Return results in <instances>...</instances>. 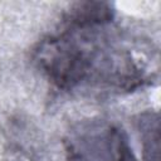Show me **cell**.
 <instances>
[{"label":"cell","instance_id":"obj_3","mask_svg":"<svg viewBox=\"0 0 161 161\" xmlns=\"http://www.w3.org/2000/svg\"><path fill=\"white\" fill-rule=\"evenodd\" d=\"M140 132L142 133L145 161H158V119L157 114L147 113L140 119Z\"/></svg>","mask_w":161,"mask_h":161},{"label":"cell","instance_id":"obj_1","mask_svg":"<svg viewBox=\"0 0 161 161\" xmlns=\"http://www.w3.org/2000/svg\"><path fill=\"white\" fill-rule=\"evenodd\" d=\"M107 3H77L65 14L60 30L44 38L34 60L48 79L65 91L132 92L153 77L150 45L112 25Z\"/></svg>","mask_w":161,"mask_h":161},{"label":"cell","instance_id":"obj_2","mask_svg":"<svg viewBox=\"0 0 161 161\" xmlns=\"http://www.w3.org/2000/svg\"><path fill=\"white\" fill-rule=\"evenodd\" d=\"M68 161H137L122 130L106 122L83 126L68 141Z\"/></svg>","mask_w":161,"mask_h":161}]
</instances>
